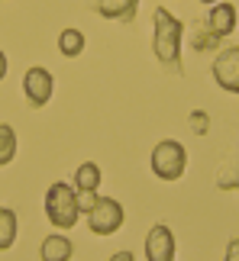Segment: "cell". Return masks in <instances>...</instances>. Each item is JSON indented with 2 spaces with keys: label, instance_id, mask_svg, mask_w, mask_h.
Here are the masks:
<instances>
[{
  "label": "cell",
  "instance_id": "1",
  "mask_svg": "<svg viewBox=\"0 0 239 261\" xmlns=\"http://www.w3.org/2000/svg\"><path fill=\"white\" fill-rule=\"evenodd\" d=\"M181 39H184V23L172 16L165 7L155 10V39L152 48L168 71H181Z\"/></svg>",
  "mask_w": 239,
  "mask_h": 261
},
{
  "label": "cell",
  "instance_id": "2",
  "mask_svg": "<svg viewBox=\"0 0 239 261\" xmlns=\"http://www.w3.org/2000/svg\"><path fill=\"white\" fill-rule=\"evenodd\" d=\"M42 206H45V219L55 229H71L78 219H81V210H78V190L68 187L65 180L49 184Z\"/></svg>",
  "mask_w": 239,
  "mask_h": 261
},
{
  "label": "cell",
  "instance_id": "3",
  "mask_svg": "<svg viewBox=\"0 0 239 261\" xmlns=\"http://www.w3.org/2000/svg\"><path fill=\"white\" fill-rule=\"evenodd\" d=\"M149 165H152V174L158 180H178L184 174V168H187V152H184V145L178 142V139H162L155 148H152V158H149Z\"/></svg>",
  "mask_w": 239,
  "mask_h": 261
},
{
  "label": "cell",
  "instance_id": "4",
  "mask_svg": "<svg viewBox=\"0 0 239 261\" xmlns=\"http://www.w3.org/2000/svg\"><path fill=\"white\" fill-rule=\"evenodd\" d=\"M123 203L113 197H97L94 210L87 213V229H91V236H113L119 226H123Z\"/></svg>",
  "mask_w": 239,
  "mask_h": 261
},
{
  "label": "cell",
  "instance_id": "5",
  "mask_svg": "<svg viewBox=\"0 0 239 261\" xmlns=\"http://www.w3.org/2000/svg\"><path fill=\"white\" fill-rule=\"evenodd\" d=\"M213 81H217V87L230 90V94H239V45L223 48L213 58Z\"/></svg>",
  "mask_w": 239,
  "mask_h": 261
},
{
  "label": "cell",
  "instance_id": "6",
  "mask_svg": "<svg viewBox=\"0 0 239 261\" xmlns=\"http://www.w3.org/2000/svg\"><path fill=\"white\" fill-rule=\"evenodd\" d=\"M52 90H55V81H52V71L49 68H29L26 77H23V94L33 107H45L52 100Z\"/></svg>",
  "mask_w": 239,
  "mask_h": 261
},
{
  "label": "cell",
  "instance_id": "7",
  "mask_svg": "<svg viewBox=\"0 0 239 261\" xmlns=\"http://www.w3.org/2000/svg\"><path fill=\"white\" fill-rule=\"evenodd\" d=\"M146 261H175V232L165 223L146 232Z\"/></svg>",
  "mask_w": 239,
  "mask_h": 261
},
{
  "label": "cell",
  "instance_id": "8",
  "mask_svg": "<svg viewBox=\"0 0 239 261\" xmlns=\"http://www.w3.org/2000/svg\"><path fill=\"white\" fill-rule=\"evenodd\" d=\"M236 7L233 4H213L210 7V13H207V29L217 36V39H223V36H230V33H236Z\"/></svg>",
  "mask_w": 239,
  "mask_h": 261
},
{
  "label": "cell",
  "instance_id": "9",
  "mask_svg": "<svg viewBox=\"0 0 239 261\" xmlns=\"http://www.w3.org/2000/svg\"><path fill=\"white\" fill-rule=\"evenodd\" d=\"M75 245L68 236H45L42 245H39V258L42 261H71Z\"/></svg>",
  "mask_w": 239,
  "mask_h": 261
},
{
  "label": "cell",
  "instance_id": "10",
  "mask_svg": "<svg viewBox=\"0 0 239 261\" xmlns=\"http://www.w3.org/2000/svg\"><path fill=\"white\" fill-rule=\"evenodd\" d=\"M139 10V0H97V13L107 19H119V23H129Z\"/></svg>",
  "mask_w": 239,
  "mask_h": 261
},
{
  "label": "cell",
  "instance_id": "11",
  "mask_svg": "<svg viewBox=\"0 0 239 261\" xmlns=\"http://www.w3.org/2000/svg\"><path fill=\"white\" fill-rule=\"evenodd\" d=\"M16 232H19V219L10 206H0V252L13 248L16 242Z\"/></svg>",
  "mask_w": 239,
  "mask_h": 261
},
{
  "label": "cell",
  "instance_id": "12",
  "mask_svg": "<svg viewBox=\"0 0 239 261\" xmlns=\"http://www.w3.org/2000/svg\"><path fill=\"white\" fill-rule=\"evenodd\" d=\"M58 52H62L65 58H78L84 52V33L81 29H75V26H68L58 33Z\"/></svg>",
  "mask_w": 239,
  "mask_h": 261
},
{
  "label": "cell",
  "instance_id": "13",
  "mask_svg": "<svg viewBox=\"0 0 239 261\" xmlns=\"http://www.w3.org/2000/svg\"><path fill=\"white\" fill-rule=\"evenodd\" d=\"M97 187H101V168H97L94 162L78 165V171H75V190H97Z\"/></svg>",
  "mask_w": 239,
  "mask_h": 261
},
{
  "label": "cell",
  "instance_id": "14",
  "mask_svg": "<svg viewBox=\"0 0 239 261\" xmlns=\"http://www.w3.org/2000/svg\"><path fill=\"white\" fill-rule=\"evenodd\" d=\"M16 158V129L0 123V165H10Z\"/></svg>",
  "mask_w": 239,
  "mask_h": 261
},
{
  "label": "cell",
  "instance_id": "15",
  "mask_svg": "<svg viewBox=\"0 0 239 261\" xmlns=\"http://www.w3.org/2000/svg\"><path fill=\"white\" fill-rule=\"evenodd\" d=\"M217 187H220V190H239V158L217 174Z\"/></svg>",
  "mask_w": 239,
  "mask_h": 261
},
{
  "label": "cell",
  "instance_id": "16",
  "mask_svg": "<svg viewBox=\"0 0 239 261\" xmlns=\"http://www.w3.org/2000/svg\"><path fill=\"white\" fill-rule=\"evenodd\" d=\"M187 123H191V129H194L197 136H207V133H210V116H207L204 110H194V113L187 116Z\"/></svg>",
  "mask_w": 239,
  "mask_h": 261
},
{
  "label": "cell",
  "instance_id": "17",
  "mask_svg": "<svg viewBox=\"0 0 239 261\" xmlns=\"http://www.w3.org/2000/svg\"><path fill=\"white\" fill-rule=\"evenodd\" d=\"M97 203V190H78V210H81V216H87Z\"/></svg>",
  "mask_w": 239,
  "mask_h": 261
},
{
  "label": "cell",
  "instance_id": "18",
  "mask_svg": "<svg viewBox=\"0 0 239 261\" xmlns=\"http://www.w3.org/2000/svg\"><path fill=\"white\" fill-rule=\"evenodd\" d=\"M217 42H220V39H217L210 29H207V33H194V52H204V48H217Z\"/></svg>",
  "mask_w": 239,
  "mask_h": 261
},
{
  "label": "cell",
  "instance_id": "19",
  "mask_svg": "<svg viewBox=\"0 0 239 261\" xmlns=\"http://www.w3.org/2000/svg\"><path fill=\"white\" fill-rule=\"evenodd\" d=\"M223 261H239V239H230V245H226Z\"/></svg>",
  "mask_w": 239,
  "mask_h": 261
},
{
  "label": "cell",
  "instance_id": "20",
  "mask_svg": "<svg viewBox=\"0 0 239 261\" xmlns=\"http://www.w3.org/2000/svg\"><path fill=\"white\" fill-rule=\"evenodd\" d=\"M110 261H136V258H133V252H116V255H110Z\"/></svg>",
  "mask_w": 239,
  "mask_h": 261
},
{
  "label": "cell",
  "instance_id": "21",
  "mask_svg": "<svg viewBox=\"0 0 239 261\" xmlns=\"http://www.w3.org/2000/svg\"><path fill=\"white\" fill-rule=\"evenodd\" d=\"M4 77H7V55L0 52V81H4Z\"/></svg>",
  "mask_w": 239,
  "mask_h": 261
},
{
  "label": "cell",
  "instance_id": "22",
  "mask_svg": "<svg viewBox=\"0 0 239 261\" xmlns=\"http://www.w3.org/2000/svg\"><path fill=\"white\" fill-rule=\"evenodd\" d=\"M201 4H210L213 7V4H220V0H201Z\"/></svg>",
  "mask_w": 239,
  "mask_h": 261
}]
</instances>
